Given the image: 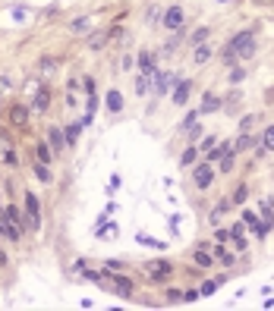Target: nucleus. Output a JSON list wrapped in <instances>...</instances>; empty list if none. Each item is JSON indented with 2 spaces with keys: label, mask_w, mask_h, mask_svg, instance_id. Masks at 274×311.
Masks as SVG:
<instances>
[{
  "label": "nucleus",
  "mask_w": 274,
  "mask_h": 311,
  "mask_svg": "<svg viewBox=\"0 0 274 311\" xmlns=\"http://www.w3.org/2000/svg\"><path fill=\"white\" fill-rule=\"evenodd\" d=\"M227 47H230V51L240 57V60H249V57L255 54V35L249 32V29H243V32H236L233 38L227 41Z\"/></svg>",
  "instance_id": "nucleus-1"
},
{
  "label": "nucleus",
  "mask_w": 274,
  "mask_h": 311,
  "mask_svg": "<svg viewBox=\"0 0 274 311\" xmlns=\"http://www.w3.org/2000/svg\"><path fill=\"white\" fill-rule=\"evenodd\" d=\"M145 273H148V280H154V283H164V280H170V273H173V264L170 261H148L145 264Z\"/></svg>",
  "instance_id": "nucleus-2"
},
{
  "label": "nucleus",
  "mask_w": 274,
  "mask_h": 311,
  "mask_svg": "<svg viewBox=\"0 0 274 311\" xmlns=\"http://www.w3.org/2000/svg\"><path fill=\"white\" fill-rule=\"evenodd\" d=\"M151 91H154V98H161V94H167V88L176 82V73H170V69H161V73H154L151 76Z\"/></svg>",
  "instance_id": "nucleus-3"
},
{
  "label": "nucleus",
  "mask_w": 274,
  "mask_h": 311,
  "mask_svg": "<svg viewBox=\"0 0 274 311\" xmlns=\"http://www.w3.org/2000/svg\"><path fill=\"white\" fill-rule=\"evenodd\" d=\"M7 119L13 123L16 129H26L29 126V119H32V107H26V104H13L7 110Z\"/></svg>",
  "instance_id": "nucleus-4"
},
{
  "label": "nucleus",
  "mask_w": 274,
  "mask_h": 311,
  "mask_svg": "<svg viewBox=\"0 0 274 311\" xmlns=\"http://www.w3.org/2000/svg\"><path fill=\"white\" fill-rule=\"evenodd\" d=\"M211 179H214V167H211L208 161L199 164V167H193V183H196V189H208Z\"/></svg>",
  "instance_id": "nucleus-5"
},
{
  "label": "nucleus",
  "mask_w": 274,
  "mask_h": 311,
  "mask_svg": "<svg viewBox=\"0 0 274 311\" xmlns=\"http://www.w3.org/2000/svg\"><path fill=\"white\" fill-rule=\"evenodd\" d=\"M183 7H167L164 10V16H161V26L164 29H170V32H176V29H183Z\"/></svg>",
  "instance_id": "nucleus-6"
},
{
  "label": "nucleus",
  "mask_w": 274,
  "mask_h": 311,
  "mask_svg": "<svg viewBox=\"0 0 274 311\" xmlns=\"http://www.w3.org/2000/svg\"><path fill=\"white\" fill-rule=\"evenodd\" d=\"M26 211H29V230H38L41 226V208H38V198L32 192H26Z\"/></svg>",
  "instance_id": "nucleus-7"
},
{
  "label": "nucleus",
  "mask_w": 274,
  "mask_h": 311,
  "mask_svg": "<svg viewBox=\"0 0 274 311\" xmlns=\"http://www.w3.org/2000/svg\"><path fill=\"white\" fill-rule=\"evenodd\" d=\"M189 91H193V82H189V79H180V82H173V91H170L173 104H176V107H183V104L189 101Z\"/></svg>",
  "instance_id": "nucleus-8"
},
{
  "label": "nucleus",
  "mask_w": 274,
  "mask_h": 311,
  "mask_svg": "<svg viewBox=\"0 0 274 311\" xmlns=\"http://www.w3.org/2000/svg\"><path fill=\"white\" fill-rule=\"evenodd\" d=\"M47 107H51V88H35V94H32V110H35V113H47Z\"/></svg>",
  "instance_id": "nucleus-9"
},
{
  "label": "nucleus",
  "mask_w": 274,
  "mask_h": 311,
  "mask_svg": "<svg viewBox=\"0 0 274 311\" xmlns=\"http://www.w3.org/2000/svg\"><path fill=\"white\" fill-rule=\"evenodd\" d=\"M136 66H139V73L148 76V79L158 73V69H154V54H148V51H142V54L136 57Z\"/></svg>",
  "instance_id": "nucleus-10"
},
{
  "label": "nucleus",
  "mask_w": 274,
  "mask_h": 311,
  "mask_svg": "<svg viewBox=\"0 0 274 311\" xmlns=\"http://www.w3.org/2000/svg\"><path fill=\"white\" fill-rule=\"evenodd\" d=\"M47 145L54 148V154L66 148V135H63V129H60V126H51V132H47Z\"/></svg>",
  "instance_id": "nucleus-11"
},
{
  "label": "nucleus",
  "mask_w": 274,
  "mask_h": 311,
  "mask_svg": "<svg viewBox=\"0 0 274 311\" xmlns=\"http://www.w3.org/2000/svg\"><path fill=\"white\" fill-rule=\"evenodd\" d=\"M214 110H221V98L214 91H205V98H202V104H199V116L202 113H214Z\"/></svg>",
  "instance_id": "nucleus-12"
},
{
  "label": "nucleus",
  "mask_w": 274,
  "mask_h": 311,
  "mask_svg": "<svg viewBox=\"0 0 274 311\" xmlns=\"http://www.w3.org/2000/svg\"><path fill=\"white\" fill-rule=\"evenodd\" d=\"M114 292L123 295V298H129V295H133V280H129V277H120V273H114Z\"/></svg>",
  "instance_id": "nucleus-13"
},
{
  "label": "nucleus",
  "mask_w": 274,
  "mask_h": 311,
  "mask_svg": "<svg viewBox=\"0 0 274 311\" xmlns=\"http://www.w3.org/2000/svg\"><path fill=\"white\" fill-rule=\"evenodd\" d=\"M4 217H7L10 223H13V226H16L19 233L26 230V217H22V214H19V208H16V205H10V208H4Z\"/></svg>",
  "instance_id": "nucleus-14"
},
{
  "label": "nucleus",
  "mask_w": 274,
  "mask_h": 311,
  "mask_svg": "<svg viewBox=\"0 0 274 311\" xmlns=\"http://www.w3.org/2000/svg\"><path fill=\"white\" fill-rule=\"evenodd\" d=\"M255 145H261V138L249 135V132H240V138L233 141V151H249V148H255Z\"/></svg>",
  "instance_id": "nucleus-15"
},
{
  "label": "nucleus",
  "mask_w": 274,
  "mask_h": 311,
  "mask_svg": "<svg viewBox=\"0 0 274 311\" xmlns=\"http://www.w3.org/2000/svg\"><path fill=\"white\" fill-rule=\"evenodd\" d=\"M57 66H60V60H57V57H41L38 73H41V76H54V73H57Z\"/></svg>",
  "instance_id": "nucleus-16"
},
{
  "label": "nucleus",
  "mask_w": 274,
  "mask_h": 311,
  "mask_svg": "<svg viewBox=\"0 0 274 311\" xmlns=\"http://www.w3.org/2000/svg\"><path fill=\"white\" fill-rule=\"evenodd\" d=\"M227 211H230V201L224 198L221 205H218V208L211 211V217H208V223H211V226H221V220H224V214H227Z\"/></svg>",
  "instance_id": "nucleus-17"
},
{
  "label": "nucleus",
  "mask_w": 274,
  "mask_h": 311,
  "mask_svg": "<svg viewBox=\"0 0 274 311\" xmlns=\"http://www.w3.org/2000/svg\"><path fill=\"white\" fill-rule=\"evenodd\" d=\"M107 110H111V113H120L123 110V94L120 91H107Z\"/></svg>",
  "instance_id": "nucleus-18"
},
{
  "label": "nucleus",
  "mask_w": 274,
  "mask_h": 311,
  "mask_svg": "<svg viewBox=\"0 0 274 311\" xmlns=\"http://www.w3.org/2000/svg\"><path fill=\"white\" fill-rule=\"evenodd\" d=\"M0 236H7V239H13V242H19V230L4 217V214H0Z\"/></svg>",
  "instance_id": "nucleus-19"
},
{
  "label": "nucleus",
  "mask_w": 274,
  "mask_h": 311,
  "mask_svg": "<svg viewBox=\"0 0 274 311\" xmlns=\"http://www.w3.org/2000/svg\"><path fill=\"white\" fill-rule=\"evenodd\" d=\"M193 60H196V63H208V60H211V44H205V41H202V44H196Z\"/></svg>",
  "instance_id": "nucleus-20"
},
{
  "label": "nucleus",
  "mask_w": 274,
  "mask_h": 311,
  "mask_svg": "<svg viewBox=\"0 0 274 311\" xmlns=\"http://www.w3.org/2000/svg\"><path fill=\"white\" fill-rule=\"evenodd\" d=\"M208 252L218 258L221 264H233V255H230V252H224V245H214V242H211V245H208Z\"/></svg>",
  "instance_id": "nucleus-21"
},
{
  "label": "nucleus",
  "mask_w": 274,
  "mask_h": 311,
  "mask_svg": "<svg viewBox=\"0 0 274 311\" xmlns=\"http://www.w3.org/2000/svg\"><path fill=\"white\" fill-rule=\"evenodd\" d=\"M35 154H38V161H41V164H51V158H54V148L47 145V141H38V145H35Z\"/></svg>",
  "instance_id": "nucleus-22"
},
{
  "label": "nucleus",
  "mask_w": 274,
  "mask_h": 311,
  "mask_svg": "<svg viewBox=\"0 0 274 311\" xmlns=\"http://www.w3.org/2000/svg\"><path fill=\"white\" fill-rule=\"evenodd\" d=\"M88 47H92V51L107 47V32H92V35H88Z\"/></svg>",
  "instance_id": "nucleus-23"
},
{
  "label": "nucleus",
  "mask_w": 274,
  "mask_h": 311,
  "mask_svg": "<svg viewBox=\"0 0 274 311\" xmlns=\"http://www.w3.org/2000/svg\"><path fill=\"white\" fill-rule=\"evenodd\" d=\"M193 261H196L199 267H211V264H214V255L208 252V248H199V252L193 255Z\"/></svg>",
  "instance_id": "nucleus-24"
},
{
  "label": "nucleus",
  "mask_w": 274,
  "mask_h": 311,
  "mask_svg": "<svg viewBox=\"0 0 274 311\" xmlns=\"http://www.w3.org/2000/svg\"><path fill=\"white\" fill-rule=\"evenodd\" d=\"M161 16H164V10H161L158 4H151V7L145 10V22H148V26H158V22H161Z\"/></svg>",
  "instance_id": "nucleus-25"
},
{
  "label": "nucleus",
  "mask_w": 274,
  "mask_h": 311,
  "mask_svg": "<svg viewBox=\"0 0 274 311\" xmlns=\"http://www.w3.org/2000/svg\"><path fill=\"white\" fill-rule=\"evenodd\" d=\"M148 91H151V79L139 73V76H136V94H139V98H145Z\"/></svg>",
  "instance_id": "nucleus-26"
},
{
  "label": "nucleus",
  "mask_w": 274,
  "mask_h": 311,
  "mask_svg": "<svg viewBox=\"0 0 274 311\" xmlns=\"http://www.w3.org/2000/svg\"><path fill=\"white\" fill-rule=\"evenodd\" d=\"M180 41H183V32H176V35H173V38H170L167 44H164V51H161V54H164V57H170V54L176 51V47H180Z\"/></svg>",
  "instance_id": "nucleus-27"
},
{
  "label": "nucleus",
  "mask_w": 274,
  "mask_h": 311,
  "mask_svg": "<svg viewBox=\"0 0 274 311\" xmlns=\"http://www.w3.org/2000/svg\"><path fill=\"white\" fill-rule=\"evenodd\" d=\"M196 154H199V148H196V145H189V148L183 151V158H180V167H193V161H196Z\"/></svg>",
  "instance_id": "nucleus-28"
},
{
  "label": "nucleus",
  "mask_w": 274,
  "mask_h": 311,
  "mask_svg": "<svg viewBox=\"0 0 274 311\" xmlns=\"http://www.w3.org/2000/svg\"><path fill=\"white\" fill-rule=\"evenodd\" d=\"M35 176H38L41 183H51V179H54V176H51V170H47V164H41V161L35 164Z\"/></svg>",
  "instance_id": "nucleus-29"
},
{
  "label": "nucleus",
  "mask_w": 274,
  "mask_h": 311,
  "mask_svg": "<svg viewBox=\"0 0 274 311\" xmlns=\"http://www.w3.org/2000/svg\"><path fill=\"white\" fill-rule=\"evenodd\" d=\"M261 148H268V151H274V126H268L265 132H261Z\"/></svg>",
  "instance_id": "nucleus-30"
},
{
  "label": "nucleus",
  "mask_w": 274,
  "mask_h": 311,
  "mask_svg": "<svg viewBox=\"0 0 274 311\" xmlns=\"http://www.w3.org/2000/svg\"><path fill=\"white\" fill-rule=\"evenodd\" d=\"M88 26H92V22H88V16H79V19H73V22H69V29H73V32H88Z\"/></svg>",
  "instance_id": "nucleus-31"
},
{
  "label": "nucleus",
  "mask_w": 274,
  "mask_h": 311,
  "mask_svg": "<svg viewBox=\"0 0 274 311\" xmlns=\"http://www.w3.org/2000/svg\"><path fill=\"white\" fill-rule=\"evenodd\" d=\"M221 60H224V66H236V60H240V57H236V54L230 51V47L224 44V51H221Z\"/></svg>",
  "instance_id": "nucleus-32"
},
{
  "label": "nucleus",
  "mask_w": 274,
  "mask_h": 311,
  "mask_svg": "<svg viewBox=\"0 0 274 311\" xmlns=\"http://www.w3.org/2000/svg\"><path fill=\"white\" fill-rule=\"evenodd\" d=\"M63 135H66V148H69V145H76V141H79V126H66V129H63Z\"/></svg>",
  "instance_id": "nucleus-33"
},
{
  "label": "nucleus",
  "mask_w": 274,
  "mask_h": 311,
  "mask_svg": "<svg viewBox=\"0 0 274 311\" xmlns=\"http://www.w3.org/2000/svg\"><path fill=\"white\" fill-rule=\"evenodd\" d=\"M218 170H221V173H230V170H233V151L224 154V158L218 161Z\"/></svg>",
  "instance_id": "nucleus-34"
},
{
  "label": "nucleus",
  "mask_w": 274,
  "mask_h": 311,
  "mask_svg": "<svg viewBox=\"0 0 274 311\" xmlns=\"http://www.w3.org/2000/svg\"><path fill=\"white\" fill-rule=\"evenodd\" d=\"M246 198H249V189H246V186H236V192H233V198H230V205H243Z\"/></svg>",
  "instance_id": "nucleus-35"
},
{
  "label": "nucleus",
  "mask_w": 274,
  "mask_h": 311,
  "mask_svg": "<svg viewBox=\"0 0 274 311\" xmlns=\"http://www.w3.org/2000/svg\"><path fill=\"white\" fill-rule=\"evenodd\" d=\"M196 119H199V110H189V113L183 116V123H180V132H186L189 126H196Z\"/></svg>",
  "instance_id": "nucleus-36"
},
{
  "label": "nucleus",
  "mask_w": 274,
  "mask_h": 311,
  "mask_svg": "<svg viewBox=\"0 0 274 311\" xmlns=\"http://www.w3.org/2000/svg\"><path fill=\"white\" fill-rule=\"evenodd\" d=\"M255 119H258L255 113H246V116L240 119V132H249V129H252V126H255Z\"/></svg>",
  "instance_id": "nucleus-37"
},
{
  "label": "nucleus",
  "mask_w": 274,
  "mask_h": 311,
  "mask_svg": "<svg viewBox=\"0 0 274 311\" xmlns=\"http://www.w3.org/2000/svg\"><path fill=\"white\" fill-rule=\"evenodd\" d=\"M218 283H221V280H208V283H202V289H199V295H202V298H205V295H211L214 289H218Z\"/></svg>",
  "instance_id": "nucleus-38"
},
{
  "label": "nucleus",
  "mask_w": 274,
  "mask_h": 311,
  "mask_svg": "<svg viewBox=\"0 0 274 311\" xmlns=\"http://www.w3.org/2000/svg\"><path fill=\"white\" fill-rule=\"evenodd\" d=\"M202 41H208V29H205V26L193 32V44H202Z\"/></svg>",
  "instance_id": "nucleus-39"
},
{
  "label": "nucleus",
  "mask_w": 274,
  "mask_h": 311,
  "mask_svg": "<svg viewBox=\"0 0 274 311\" xmlns=\"http://www.w3.org/2000/svg\"><path fill=\"white\" fill-rule=\"evenodd\" d=\"M136 66V60L133 57H129V54H123V60H120V69H123V73H126V69H133Z\"/></svg>",
  "instance_id": "nucleus-40"
},
{
  "label": "nucleus",
  "mask_w": 274,
  "mask_h": 311,
  "mask_svg": "<svg viewBox=\"0 0 274 311\" xmlns=\"http://www.w3.org/2000/svg\"><path fill=\"white\" fill-rule=\"evenodd\" d=\"M214 145H218V138H214V135H205V141H202V151H211Z\"/></svg>",
  "instance_id": "nucleus-41"
},
{
  "label": "nucleus",
  "mask_w": 274,
  "mask_h": 311,
  "mask_svg": "<svg viewBox=\"0 0 274 311\" xmlns=\"http://www.w3.org/2000/svg\"><path fill=\"white\" fill-rule=\"evenodd\" d=\"M186 132H189V138H193V141H196V138L202 135V126H189V129H186Z\"/></svg>",
  "instance_id": "nucleus-42"
},
{
  "label": "nucleus",
  "mask_w": 274,
  "mask_h": 311,
  "mask_svg": "<svg viewBox=\"0 0 274 311\" xmlns=\"http://www.w3.org/2000/svg\"><path fill=\"white\" fill-rule=\"evenodd\" d=\"M218 239H221V242H227V239H230V230H224V226H218Z\"/></svg>",
  "instance_id": "nucleus-43"
},
{
  "label": "nucleus",
  "mask_w": 274,
  "mask_h": 311,
  "mask_svg": "<svg viewBox=\"0 0 274 311\" xmlns=\"http://www.w3.org/2000/svg\"><path fill=\"white\" fill-rule=\"evenodd\" d=\"M243 76H246L243 69H233V73H230V82H243Z\"/></svg>",
  "instance_id": "nucleus-44"
},
{
  "label": "nucleus",
  "mask_w": 274,
  "mask_h": 311,
  "mask_svg": "<svg viewBox=\"0 0 274 311\" xmlns=\"http://www.w3.org/2000/svg\"><path fill=\"white\" fill-rule=\"evenodd\" d=\"M183 298H186V302H196V298H202V295H199V289H189Z\"/></svg>",
  "instance_id": "nucleus-45"
},
{
  "label": "nucleus",
  "mask_w": 274,
  "mask_h": 311,
  "mask_svg": "<svg viewBox=\"0 0 274 311\" xmlns=\"http://www.w3.org/2000/svg\"><path fill=\"white\" fill-rule=\"evenodd\" d=\"M258 4H274V0H258Z\"/></svg>",
  "instance_id": "nucleus-46"
},
{
  "label": "nucleus",
  "mask_w": 274,
  "mask_h": 311,
  "mask_svg": "<svg viewBox=\"0 0 274 311\" xmlns=\"http://www.w3.org/2000/svg\"><path fill=\"white\" fill-rule=\"evenodd\" d=\"M218 4H224V0H218Z\"/></svg>",
  "instance_id": "nucleus-47"
}]
</instances>
